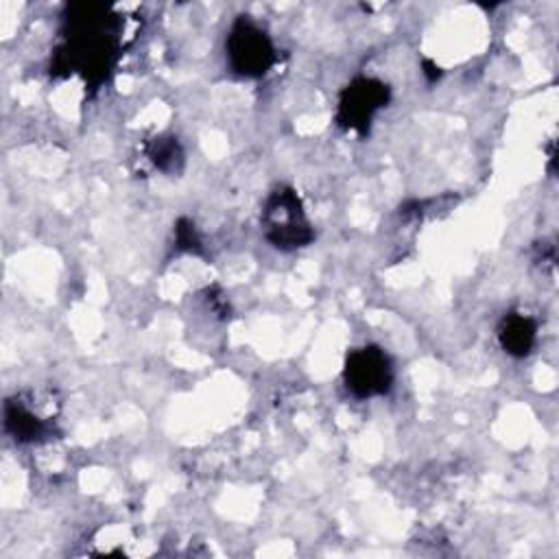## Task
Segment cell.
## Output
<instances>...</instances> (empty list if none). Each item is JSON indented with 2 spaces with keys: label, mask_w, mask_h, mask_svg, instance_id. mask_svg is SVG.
<instances>
[{
  "label": "cell",
  "mask_w": 559,
  "mask_h": 559,
  "mask_svg": "<svg viewBox=\"0 0 559 559\" xmlns=\"http://www.w3.org/2000/svg\"><path fill=\"white\" fill-rule=\"evenodd\" d=\"M148 157L159 170L173 173V170L179 168V164L183 159V153H181V146L175 138H155L148 144Z\"/></svg>",
  "instance_id": "obj_7"
},
{
  "label": "cell",
  "mask_w": 559,
  "mask_h": 559,
  "mask_svg": "<svg viewBox=\"0 0 559 559\" xmlns=\"http://www.w3.org/2000/svg\"><path fill=\"white\" fill-rule=\"evenodd\" d=\"M177 242H179V247H186V249H192V247L199 245L197 236H194V229H192V223L179 221V225H177Z\"/></svg>",
  "instance_id": "obj_8"
},
{
  "label": "cell",
  "mask_w": 559,
  "mask_h": 559,
  "mask_svg": "<svg viewBox=\"0 0 559 559\" xmlns=\"http://www.w3.org/2000/svg\"><path fill=\"white\" fill-rule=\"evenodd\" d=\"M262 223L266 238L277 249H299L314 238L301 201L293 188H277L269 197L262 212Z\"/></svg>",
  "instance_id": "obj_1"
},
{
  "label": "cell",
  "mask_w": 559,
  "mask_h": 559,
  "mask_svg": "<svg viewBox=\"0 0 559 559\" xmlns=\"http://www.w3.org/2000/svg\"><path fill=\"white\" fill-rule=\"evenodd\" d=\"M343 376L347 391L356 397H373L389 391L393 382V367L380 347L367 345L347 354Z\"/></svg>",
  "instance_id": "obj_3"
},
{
  "label": "cell",
  "mask_w": 559,
  "mask_h": 559,
  "mask_svg": "<svg viewBox=\"0 0 559 559\" xmlns=\"http://www.w3.org/2000/svg\"><path fill=\"white\" fill-rule=\"evenodd\" d=\"M4 428L9 435H13L15 441L28 443V441H41L50 426L46 419H41L31 406H26L22 400H9L4 406Z\"/></svg>",
  "instance_id": "obj_5"
},
{
  "label": "cell",
  "mask_w": 559,
  "mask_h": 559,
  "mask_svg": "<svg viewBox=\"0 0 559 559\" xmlns=\"http://www.w3.org/2000/svg\"><path fill=\"white\" fill-rule=\"evenodd\" d=\"M535 321L520 314V312H511L507 314L500 325H498V341L500 347L511 354V356H526L535 343Z\"/></svg>",
  "instance_id": "obj_6"
},
{
  "label": "cell",
  "mask_w": 559,
  "mask_h": 559,
  "mask_svg": "<svg viewBox=\"0 0 559 559\" xmlns=\"http://www.w3.org/2000/svg\"><path fill=\"white\" fill-rule=\"evenodd\" d=\"M389 103V85L371 79L358 76L354 79L338 98V122L345 129H354L365 133L373 114Z\"/></svg>",
  "instance_id": "obj_4"
},
{
  "label": "cell",
  "mask_w": 559,
  "mask_h": 559,
  "mask_svg": "<svg viewBox=\"0 0 559 559\" xmlns=\"http://www.w3.org/2000/svg\"><path fill=\"white\" fill-rule=\"evenodd\" d=\"M227 59L240 76H262L275 63V48L264 28L240 15L227 35Z\"/></svg>",
  "instance_id": "obj_2"
}]
</instances>
